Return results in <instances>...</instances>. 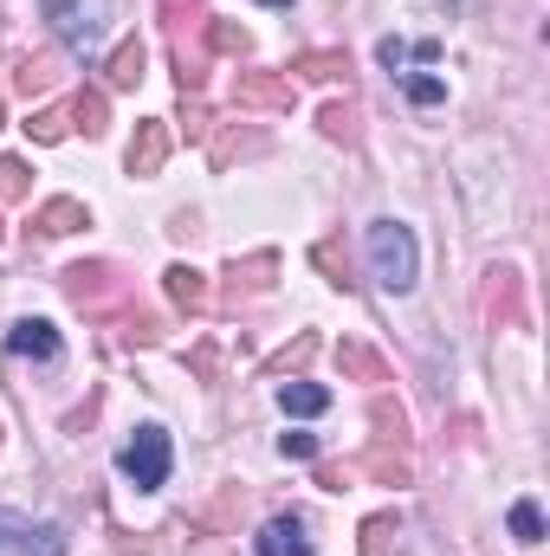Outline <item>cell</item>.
I'll return each mask as SVG.
<instances>
[{"label": "cell", "mask_w": 550, "mask_h": 556, "mask_svg": "<svg viewBox=\"0 0 550 556\" xmlns=\"http://www.w3.org/2000/svg\"><path fill=\"white\" fill-rule=\"evenodd\" d=\"M65 291H72V304H91V311H98V304H111L124 285H117L111 266H72V273H65Z\"/></svg>", "instance_id": "ba28073f"}, {"label": "cell", "mask_w": 550, "mask_h": 556, "mask_svg": "<svg viewBox=\"0 0 550 556\" xmlns=\"http://www.w3.org/2000/svg\"><path fill=\"white\" fill-rule=\"evenodd\" d=\"M65 130H72V124H65V111H33V117H26V137H33V142H59Z\"/></svg>", "instance_id": "ffe728a7"}, {"label": "cell", "mask_w": 550, "mask_h": 556, "mask_svg": "<svg viewBox=\"0 0 550 556\" xmlns=\"http://www.w3.org/2000/svg\"><path fill=\"white\" fill-rule=\"evenodd\" d=\"M208 46H214V52H247V26L214 20V26H208Z\"/></svg>", "instance_id": "44dd1931"}, {"label": "cell", "mask_w": 550, "mask_h": 556, "mask_svg": "<svg viewBox=\"0 0 550 556\" xmlns=\"http://www.w3.org/2000/svg\"><path fill=\"white\" fill-rule=\"evenodd\" d=\"M389 538H396V518H370L363 525V556H389Z\"/></svg>", "instance_id": "cb8c5ba5"}, {"label": "cell", "mask_w": 550, "mask_h": 556, "mask_svg": "<svg viewBox=\"0 0 550 556\" xmlns=\"http://www.w3.org/2000/svg\"><path fill=\"white\" fill-rule=\"evenodd\" d=\"M72 130L104 137V91H78V98H72Z\"/></svg>", "instance_id": "2e32d148"}, {"label": "cell", "mask_w": 550, "mask_h": 556, "mask_svg": "<svg viewBox=\"0 0 550 556\" xmlns=\"http://www.w3.org/2000/svg\"><path fill=\"white\" fill-rule=\"evenodd\" d=\"M234 104H240V111H291V78L240 72V78H234Z\"/></svg>", "instance_id": "52a82bcc"}, {"label": "cell", "mask_w": 550, "mask_h": 556, "mask_svg": "<svg viewBox=\"0 0 550 556\" xmlns=\"http://www.w3.org/2000/svg\"><path fill=\"white\" fill-rule=\"evenodd\" d=\"M142 39H124L117 52H111V65H104V78H111V91H137L142 85Z\"/></svg>", "instance_id": "8fae6325"}, {"label": "cell", "mask_w": 550, "mask_h": 556, "mask_svg": "<svg viewBox=\"0 0 550 556\" xmlns=\"http://www.w3.org/2000/svg\"><path fill=\"white\" fill-rule=\"evenodd\" d=\"M168 466H175V446H168V427H155V420H142L137 433L124 440V453H117V472L137 492H162L168 485Z\"/></svg>", "instance_id": "3957f363"}, {"label": "cell", "mask_w": 550, "mask_h": 556, "mask_svg": "<svg viewBox=\"0 0 550 556\" xmlns=\"http://www.w3.org/2000/svg\"><path fill=\"white\" fill-rule=\"evenodd\" d=\"M278 408L298 415V420H311V415L330 408V389H317V382H278Z\"/></svg>", "instance_id": "7c38bea8"}, {"label": "cell", "mask_w": 550, "mask_h": 556, "mask_svg": "<svg viewBox=\"0 0 550 556\" xmlns=\"http://www.w3.org/2000/svg\"><path fill=\"white\" fill-rule=\"evenodd\" d=\"M168 298L182 304V311H208V278L195 273V266H168Z\"/></svg>", "instance_id": "5bb4252c"}, {"label": "cell", "mask_w": 550, "mask_h": 556, "mask_svg": "<svg viewBox=\"0 0 550 556\" xmlns=\"http://www.w3.org/2000/svg\"><path fill=\"white\" fill-rule=\"evenodd\" d=\"M39 13L59 33V46H72L78 59H98L111 39V0H39Z\"/></svg>", "instance_id": "6da1fadb"}, {"label": "cell", "mask_w": 550, "mask_h": 556, "mask_svg": "<svg viewBox=\"0 0 550 556\" xmlns=\"http://www.w3.org/2000/svg\"><path fill=\"white\" fill-rule=\"evenodd\" d=\"M13 85H20V91H46V85H52V72H46L39 59H20V78H13Z\"/></svg>", "instance_id": "d4e9b609"}, {"label": "cell", "mask_w": 550, "mask_h": 556, "mask_svg": "<svg viewBox=\"0 0 550 556\" xmlns=\"http://www.w3.org/2000/svg\"><path fill=\"white\" fill-rule=\"evenodd\" d=\"M337 363H343L350 376H363V382H389V363H383L376 350H363V343H337Z\"/></svg>", "instance_id": "9a60e30c"}, {"label": "cell", "mask_w": 550, "mask_h": 556, "mask_svg": "<svg viewBox=\"0 0 550 556\" xmlns=\"http://www.w3.org/2000/svg\"><path fill=\"white\" fill-rule=\"evenodd\" d=\"M324 137L350 142L357 137V111H350V104H324Z\"/></svg>", "instance_id": "603a6c76"}, {"label": "cell", "mask_w": 550, "mask_h": 556, "mask_svg": "<svg viewBox=\"0 0 550 556\" xmlns=\"http://www.w3.org/2000/svg\"><path fill=\"white\" fill-rule=\"evenodd\" d=\"M512 538H518V544H538V538H545V511H538L532 498L512 505Z\"/></svg>", "instance_id": "ac0fdd59"}, {"label": "cell", "mask_w": 550, "mask_h": 556, "mask_svg": "<svg viewBox=\"0 0 550 556\" xmlns=\"http://www.w3.org/2000/svg\"><path fill=\"white\" fill-rule=\"evenodd\" d=\"M33 227H39L46 240H59V233H78V227H91V214H85V201H46V207L33 214Z\"/></svg>", "instance_id": "30bf717a"}, {"label": "cell", "mask_w": 550, "mask_h": 556, "mask_svg": "<svg viewBox=\"0 0 550 556\" xmlns=\"http://www.w3.org/2000/svg\"><path fill=\"white\" fill-rule=\"evenodd\" d=\"M0 556H65V531L52 518H26L0 505Z\"/></svg>", "instance_id": "277c9868"}, {"label": "cell", "mask_w": 550, "mask_h": 556, "mask_svg": "<svg viewBox=\"0 0 550 556\" xmlns=\"http://www.w3.org/2000/svg\"><path fill=\"white\" fill-rule=\"evenodd\" d=\"M396 78H402L409 104H440L447 98V78H421V72H396Z\"/></svg>", "instance_id": "d6986e66"}, {"label": "cell", "mask_w": 550, "mask_h": 556, "mask_svg": "<svg viewBox=\"0 0 550 556\" xmlns=\"http://www.w3.org/2000/svg\"><path fill=\"white\" fill-rule=\"evenodd\" d=\"M291 72H304V78H343V72H350V59H343V52H298V59H291Z\"/></svg>", "instance_id": "e0dca14e"}, {"label": "cell", "mask_w": 550, "mask_h": 556, "mask_svg": "<svg viewBox=\"0 0 550 556\" xmlns=\"http://www.w3.org/2000/svg\"><path fill=\"white\" fill-rule=\"evenodd\" d=\"M278 453H285V459H317V433H285Z\"/></svg>", "instance_id": "484cf974"}, {"label": "cell", "mask_w": 550, "mask_h": 556, "mask_svg": "<svg viewBox=\"0 0 550 556\" xmlns=\"http://www.w3.org/2000/svg\"><path fill=\"white\" fill-rule=\"evenodd\" d=\"M376 59H383V65H389V78H396L409 59L434 65V59H440V39H414V46H409V39H383V46H376Z\"/></svg>", "instance_id": "4fadbf2b"}, {"label": "cell", "mask_w": 550, "mask_h": 556, "mask_svg": "<svg viewBox=\"0 0 550 556\" xmlns=\"http://www.w3.org/2000/svg\"><path fill=\"white\" fill-rule=\"evenodd\" d=\"M363 247H370V266H376V285H383V291H414V278H421V247H414V233L402 220H370Z\"/></svg>", "instance_id": "7a4b0ae2"}, {"label": "cell", "mask_w": 550, "mask_h": 556, "mask_svg": "<svg viewBox=\"0 0 550 556\" xmlns=\"http://www.w3.org/2000/svg\"><path fill=\"white\" fill-rule=\"evenodd\" d=\"M7 356H33V363H59L65 356V337L46 324V317H20L7 330Z\"/></svg>", "instance_id": "8992f818"}, {"label": "cell", "mask_w": 550, "mask_h": 556, "mask_svg": "<svg viewBox=\"0 0 550 556\" xmlns=\"http://www.w3.org/2000/svg\"><path fill=\"white\" fill-rule=\"evenodd\" d=\"M453 7H460V0H453Z\"/></svg>", "instance_id": "83f0119b"}, {"label": "cell", "mask_w": 550, "mask_h": 556, "mask_svg": "<svg viewBox=\"0 0 550 556\" xmlns=\"http://www.w3.org/2000/svg\"><path fill=\"white\" fill-rule=\"evenodd\" d=\"M162 7H168L175 20H188V7H195V0H162Z\"/></svg>", "instance_id": "4316f807"}, {"label": "cell", "mask_w": 550, "mask_h": 556, "mask_svg": "<svg viewBox=\"0 0 550 556\" xmlns=\"http://www.w3.org/2000/svg\"><path fill=\"white\" fill-rule=\"evenodd\" d=\"M162 162H168V124L149 117V124H137V142H130V175H155Z\"/></svg>", "instance_id": "9c48e42d"}, {"label": "cell", "mask_w": 550, "mask_h": 556, "mask_svg": "<svg viewBox=\"0 0 550 556\" xmlns=\"http://www.w3.org/2000/svg\"><path fill=\"white\" fill-rule=\"evenodd\" d=\"M20 194H26V162L0 155V201H20Z\"/></svg>", "instance_id": "7402d4cb"}, {"label": "cell", "mask_w": 550, "mask_h": 556, "mask_svg": "<svg viewBox=\"0 0 550 556\" xmlns=\"http://www.w3.org/2000/svg\"><path fill=\"white\" fill-rule=\"evenodd\" d=\"M253 556H311V525L298 518V511H278L260 525V538H253Z\"/></svg>", "instance_id": "5b68a950"}]
</instances>
